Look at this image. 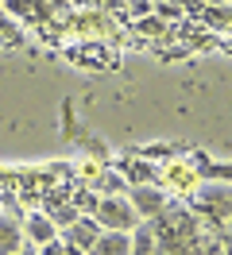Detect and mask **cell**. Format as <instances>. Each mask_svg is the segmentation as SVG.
I'll return each mask as SVG.
<instances>
[{"mask_svg": "<svg viewBox=\"0 0 232 255\" xmlns=\"http://www.w3.org/2000/svg\"><path fill=\"white\" fill-rule=\"evenodd\" d=\"M93 213H97L93 221L105 224L108 232H132L139 224V213L132 209V201H124V197H105V201H97Z\"/></svg>", "mask_w": 232, "mask_h": 255, "instance_id": "6da1fadb", "label": "cell"}, {"mask_svg": "<svg viewBox=\"0 0 232 255\" xmlns=\"http://www.w3.org/2000/svg\"><path fill=\"white\" fill-rule=\"evenodd\" d=\"M132 209L139 217H159L167 209V197L163 190H151V186H132Z\"/></svg>", "mask_w": 232, "mask_h": 255, "instance_id": "7a4b0ae2", "label": "cell"}, {"mask_svg": "<svg viewBox=\"0 0 232 255\" xmlns=\"http://www.w3.org/2000/svg\"><path fill=\"white\" fill-rule=\"evenodd\" d=\"M85 255H132V236L128 232H105L93 240V248Z\"/></svg>", "mask_w": 232, "mask_h": 255, "instance_id": "3957f363", "label": "cell"}, {"mask_svg": "<svg viewBox=\"0 0 232 255\" xmlns=\"http://www.w3.org/2000/svg\"><path fill=\"white\" fill-rule=\"evenodd\" d=\"M97 236H101V224H97V221H74V224H70V232H66V244L77 248V252H89Z\"/></svg>", "mask_w": 232, "mask_h": 255, "instance_id": "277c9868", "label": "cell"}, {"mask_svg": "<svg viewBox=\"0 0 232 255\" xmlns=\"http://www.w3.org/2000/svg\"><path fill=\"white\" fill-rule=\"evenodd\" d=\"M23 232H27L39 248H43L46 240H54V221H50V217H43V213H31L27 221H23Z\"/></svg>", "mask_w": 232, "mask_h": 255, "instance_id": "5b68a950", "label": "cell"}, {"mask_svg": "<svg viewBox=\"0 0 232 255\" xmlns=\"http://www.w3.org/2000/svg\"><path fill=\"white\" fill-rule=\"evenodd\" d=\"M23 248V228L8 217H0V255H12Z\"/></svg>", "mask_w": 232, "mask_h": 255, "instance_id": "8992f818", "label": "cell"}, {"mask_svg": "<svg viewBox=\"0 0 232 255\" xmlns=\"http://www.w3.org/2000/svg\"><path fill=\"white\" fill-rule=\"evenodd\" d=\"M201 205L209 209L213 217H229V213H232V193L217 190V186H209V190H201Z\"/></svg>", "mask_w": 232, "mask_h": 255, "instance_id": "52a82bcc", "label": "cell"}, {"mask_svg": "<svg viewBox=\"0 0 232 255\" xmlns=\"http://www.w3.org/2000/svg\"><path fill=\"white\" fill-rule=\"evenodd\" d=\"M155 244H159V240H155L151 224H136V228H132V255H151Z\"/></svg>", "mask_w": 232, "mask_h": 255, "instance_id": "ba28073f", "label": "cell"}, {"mask_svg": "<svg viewBox=\"0 0 232 255\" xmlns=\"http://www.w3.org/2000/svg\"><path fill=\"white\" fill-rule=\"evenodd\" d=\"M151 255H198V240H190V244H155Z\"/></svg>", "mask_w": 232, "mask_h": 255, "instance_id": "9c48e42d", "label": "cell"}, {"mask_svg": "<svg viewBox=\"0 0 232 255\" xmlns=\"http://www.w3.org/2000/svg\"><path fill=\"white\" fill-rule=\"evenodd\" d=\"M155 16L159 19H178L182 16V4H178V0H159V4H155Z\"/></svg>", "mask_w": 232, "mask_h": 255, "instance_id": "30bf717a", "label": "cell"}, {"mask_svg": "<svg viewBox=\"0 0 232 255\" xmlns=\"http://www.w3.org/2000/svg\"><path fill=\"white\" fill-rule=\"evenodd\" d=\"M128 4V12H132V19H143L147 12H151V0H124Z\"/></svg>", "mask_w": 232, "mask_h": 255, "instance_id": "8fae6325", "label": "cell"}, {"mask_svg": "<svg viewBox=\"0 0 232 255\" xmlns=\"http://www.w3.org/2000/svg\"><path fill=\"white\" fill-rule=\"evenodd\" d=\"M4 8L15 12V16H31V12H35V8H31V0H4Z\"/></svg>", "mask_w": 232, "mask_h": 255, "instance_id": "7c38bea8", "label": "cell"}, {"mask_svg": "<svg viewBox=\"0 0 232 255\" xmlns=\"http://www.w3.org/2000/svg\"><path fill=\"white\" fill-rule=\"evenodd\" d=\"M139 31H143V35H163V23H159V19H147V16H143V19H139Z\"/></svg>", "mask_w": 232, "mask_h": 255, "instance_id": "4fadbf2b", "label": "cell"}, {"mask_svg": "<svg viewBox=\"0 0 232 255\" xmlns=\"http://www.w3.org/2000/svg\"><path fill=\"white\" fill-rule=\"evenodd\" d=\"M39 255H66V244H58V236H54V240H46V244H43V252H39Z\"/></svg>", "mask_w": 232, "mask_h": 255, "instance_id": "5bb4252c", "label": "cell"}, {"mask_svg": "<svg viewBox=\"0 0 232 255\" xmlns=\"http://www.w3.org/2000/svg\"><path fill=\"white\" fill-rule=\"evenodd\" d=\"M77 205H85V209H97V201H93V193H81V197H77Z\"/></svg>", "mask_w": 232, "mask_h": 255, "instance_id": "9a60e30c", "label": "cell"}, {"mask_svg": "<svg viewBox=\"0 0 232 255\" xmlns=\"http://www.w3.org/2000/svg\"><path fill=\"white\" fill-rule=\"evenodd\" d=\"M12 255H39V252H27V248H19V252H12Z\"/></svg>", "mask_w": 232, "mask_h": 255, "instance_id": "2e32d148", "label": "cell"}, {"mask_svg": "<svg viewBox=\"0 0 232 255\" xmlns=\"http://www.w3.org/2000/svg\"><path fill=\"white\" fill-rule=\"evenodd\" d=\"M46 4H50V8H62V4H66V0H46Z\"/></svg>", "mask_w": 232, "mask_h": 255, "instance_id": "e0dca14e", "label": "cell"}, {"mask_svg": "<svg viewBox=\"0 0 232 255\" xmlns=\"http://www.w3.org/2000/svg\"><path fill=\"white\" fill-rule=\"evenodd\" d=\"M225 255H232V244H229V252H225Z\"/></svg>", "mask_w": 232, "mask_h": 255, "instance_id": "ac0fdd59", "label": "cell"}, {"mask_svg": "<svg viewBox=\"0 0 232 255\" xmlns=\"http://www.w3.org/2000/svg\"><path fill=\"white\" fill-rule=\"evenodd\" d=\"M155 4H159V0H155Z\"/></svg>", "mask_w": 232, "mask_h": 255, "instance_id": "d6986e66", "label": "cell"}, {"mask_svg": "<svg viewBox=\"0 0 232 255\" xmlns=\"http://www.w3.org/2000/svg\"><path fill=\"white\" fill-rule=\"evenodd\" d=\"M0 19H4V16H0Z\"/></svg>", "mask_w": 232, "mask_h": 255, "instance_id": "ffe728a7", "label": "cell"}]
</instances>
